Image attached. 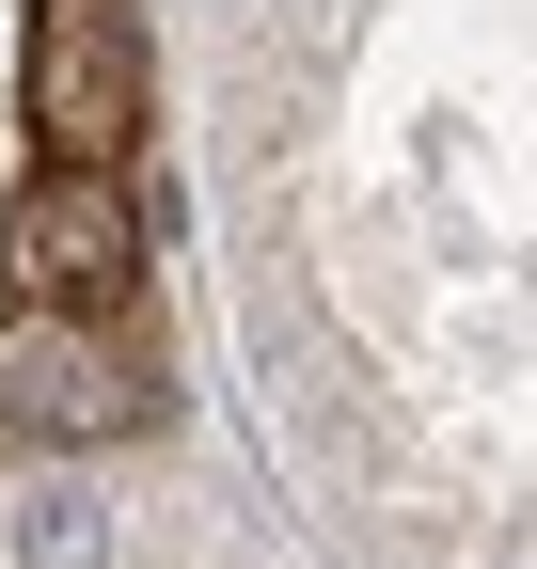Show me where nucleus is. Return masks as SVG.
<instances>
[{"mask_svg":"<svg viewBox=\"0 0 537 569\" xmlns=\"http://www.w3.org/2000/svg\"><path fill=\"white\" fill-rule=\"evenodd\" d=\"M0 269H17V301L111 317L126 284H143V190H126V159H48L0 206Z\"/></svg>","mask_w":537,"mask_h":569,"instance_id":"obj_1","label":"nucleus"},{"mask_svg":"<svg viewBox=\"0 0 537 569\" xmlns=\"http://www.w3.org/2000/svg\"><path fill=\"white\" fill-rule=\"evenodd\" d=\"M159 396L143 365L95 332V317H63V301H0V443H126Z\"/></svg>","mask_w":537,"mask_h":569,"instance_id":"obj_2","label":"nucleus"},{"mask_svg":"<svg viewBox=\"0 0 537 569\" xmlns=\"http://www.w3.org/2000/svg\"><path fill=\"white\" fill-rule=\"evenodd\" d=\"M126 127H143L126 0H32V142L48 159H126Z\"/></svg>","mask_w":537,"mask_h":569,"instance_id":"obj_3","label":"nucleus"},{"mask_svg":"<svg viewBox=\"0 0 537 569\" xmlns=\"http://www.w3.org/2000/svg\"><path fill=\"white\" fill-rule=\"evenodd\" d=\"M0 301H17V269H0Z\"/></svg>","mask_w":537,"mask_h":569,"instance_id":"obj_4","label":"nucleus"}]
</instances>
